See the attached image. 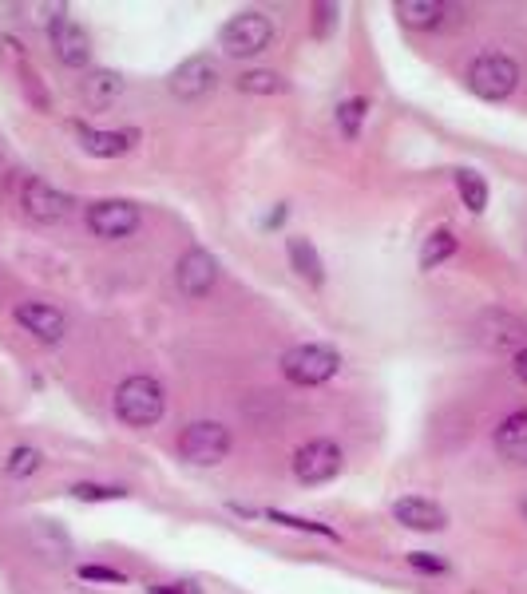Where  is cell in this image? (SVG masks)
Here are the masks:
<instances>
[{"instance_id": "6da1fadb", "label": "cell", "mask_w": 527, "mask_h": 594, "mask_svg": "<svg viewBox=\"0 0 527 594\" xmlns=\"http://www.w3.org/2000/svg\"><path fill=\"white\" fill-rule=\"evenodd\" d=\"M163 408H167V393L155 377L147 373H135L127 381H119L115 389V416L127 424V428H151L163 420Z\"/></svg>"}, {"instance_id": "7a4b0ae2", "label": "cell", "mask_w": 527, "mask_h": 594, "mask_svg": "<svg viewBox=\"0 0 527 594\" xmlns=\"http://www.w3.org/2000/svg\"><path fill=\"white\" fill-rule=\"evenodd\" d=\"M464 84H468V92L476 99L500 103V99H508L516 92V84H520V64H516L512 56H504V52H480V56L468 64Z\"/></svg>"}, {"instance_id": "3957f363", "label": "cell", "mask_w": 527, "mask_h": 594, "mask_svg": "<svg viewBox=\"0 0 527 594\" xmlns=\"http://www.w3.org/2000/svg\"><path fill=\"white\" fill-rule=\"evenodd\" d=\"M341 373V353L333 345H294L282 353V377L298 389H317Z\"/></svg>"}, {"instance_id": "277c9868", "label": "cell", "mask_w": 527, "mask_h": 594, "mask_svg": "<svg viewBox=\"0 0 527 594\" xmlns=\"http://www.w3.org/2000/svg\"><path fill=\"white\" fill-rule=\"evenodd\" d=\"M218 44H222L226 56H242V60L258 56V52H266L274 44V20L266 12H258V8H246V12H238V16H230L222 24Z\"/></svg>"}, {"instance_id": "5b68a950", "label": "cell", "mask_w": 527, "mask_h": 594, "mask_svg": "<svg viewBox=\"0 0 527 594\" xmlns=\"http://www.w3.org/2000/svg\"><path fill=\"white\" fill-rule=\"evenodd\" d=\"M230 452V432L226 424L218 420H191L183 432H179V456L195 468H214L222 464Z\"/></svg>"}, {"instance_id": "8992f818", "label": "cell", "mask_w": 527, "mask_h": 594, "mask_svg": "<svg viewBox=\"0 0 527 594\" xmlns=\"http://www.w3.org/2000/svg\"><path fill=\"white\" fill-rule=\"evenodd\" d=\"M139 222H143V214H139V206H135L131 198H96V202L88 206V230H92L96 238H104V242L135 234Z\"/></svg>"}, {"instance_id": "52a82bcc", "label": "cell", "mask_w": 527, "mask_h": 594, "mask_svg": "<svg viewBox=\"0 0 527 594\" xmlns=\"http://www.w3.org/2000/svg\"><path fill=\"white\" fill-rule=\"evenodd\" d=\"M341 464H345V452H341V444H333V440H310V444H302L298 452H294V480L298 484H329L337 472H341Z\"/></svg>"}, {"instance_id": "ba28073f", "label": "cell", "mask_w": 527, "mask_h": 594, "mask_svg": "<svg viewBox=\"0 0 527 594\" xmlns=\"http://www.w3.org/2000/svg\"><path fill=\"white\" fill-rule=\"evenodd\" d=\"M20 206H24V214L32 218V222H40V226H52V222H64L68 214H72V195H64V191H56L52 183H44V179H24V187H20Z\"/></svg>"}, {"instance_id": "9c48e42d", "label": "cell", "mask_w": 527, "mask_h": 594, "mask_svg": "<svg viewBox=\"0 0 527 594\" xmlns=\"http://www.w3.org/2000/svg\"><path fill=\"white\" fill-rule=\"evenodd\" d=\"M476 337L496 353H520V349H527V321L508 313V309H488L476 321Z\"/></svg>"}, {"instance_id": "30bf717a", "label": "cell", "mask_w": 527, "mask_h": 594, "mask_svg": "<svg viewBox=\"0 0 527 594\" xmlns=\"http://www.w3.org/2000/svg\"><path fill=\"white\" fill-rule=\"evenodd\" d=\"M48 36H52V48L60 56V64L68 68H88L92 60V40L84 32V24H76L68 16V8H56V16L48 20Z\"/></svg>"}, {"instance_id": "8fae6325", "label": "cell", "mask_w": 527, "mask_h": 594, "mask_svg": "<svg viewBox=\"0 0 527 594\" xmlns=\"http://www.w3.org/2000/svg\"><path fill=\"white\" fill-rule=\"evenodd\" d=\"M167 88H171V96L187 99V103H195V99H207L214 88H218V64H214L207 52H199V56L183 60V64L171 72Z\"/></svg>"}, {"instance_id": "7c38bea8", "label": "cell", "mask_w": 527, "mask_h": 594, "mask_svg": "<svg viewBox=\"0 0 527 594\" xmlns=\"http://www.w3.org/2000/svg\"><path fill=\"white\" fill-rule=\"evenodd\" d=\"M12 317L24 325V333H32V337L44 341V345L64 341V333H68V317H64V309H56L52 301H20V305L12 309Z\"/></svg>"}, {"instance_id": "4fadbf2b", "label": "cell", "mask_w": 527, "mask_h": 594, "mask_svg": "<svg viewBox=\"0 0 527 594\" xmlns=\"http://www.w3.org/2000/svg\"><path fill=\"white\" fill-rule=\"evenodd\" d=\"M175 282L187 297H207L214 290V282H218V258L211 250H199V246L187 250L179 258V266H175Z\"/></svg>"}, {"instance_id": "5bb4252c", "label": "cell", "mask_w": 527, "mask_h": 594, "mask_svg": "<svg viewBox=\"0 0 527 594\" xmlns=\"http://www.w3.org/2000/svg\"><path fill=\"white\" fill-rule=\"evenodd\" d=\"M72 131H76L80 147L88 155H96V159H119V155H127L139 143V131L135 127H127V131H96L88 123H72Z\"/></svg>"}, {"instance_id": "9a60e30c", "label": "cell", "mask_w": 527, "mask_h": 594, "mask_svg": "<svg viewBox=\"0 0 527 594\" xmlns=\"http://www.w3.org/2000/svg\"><path fill=\"white\" fill-rule=\"evenodd\" d=\"M393 519H397L401 527H409V531H444V527H448L444 507L432 503V499H424V495H405V499H397V503H393Z\"/></svg>"}, {"instance_id": "2e32d148", "label": "cell", "mask_w": 527, "mask_h": 594, "mask_svg": "<svg viewBox=\"0 0 527 594\" xmlns=\"http://www.w3.org/2000/svg\"><path fill=\"white\" fill-rule=\"evenodd\" d=\"M80 96H84L88 107L104 111V107H111L115 99L123 96V76L119 72H107V68H92L84 76V84H80Z\"/></svg>"}, {"instance_id": "e0dca14e", "label": "cell", "mask_w": 527, "mask_h": 594, "mask_svg": "<svg viewBox=\"0 0 527 594\" xmlns=\"http://www.w3.org/2000/svg\"><path fill=\"white\" fill-rule=\"evenodd\" d=\"M393 12H397V20H401L405 28H413V32H432V28L444 24L448 4H440V0H401Z\"/></svg>"}, {"instance_id": "ac0fdd59", "label": "cell", "mask_w": 527, "mask_h": 594, "mask_svg": "<svg viewBox=\"0 0 527 594\" xmlns=\"http://www.w3.org/2000/svg\"><path fill=\"white\" fill-rule=\"evenodd\" d=\"M496 448L504 460L512 464H527V408L512 412L500 428H496Z\"/></svg>"}, {"instance_id": "d6986e66", "label": "cell", "mask_w": 527, "mask_h": 594, "mask_svg": "<svg viewBox=\"0 0 527 594\" xmlns=\"http://www.w3.org/2000/svg\"><path fill=\"white\" fill-rule=\"evenodd\" d=\"M286 254H290V266L298 270V278H306L310 286L325 282V262H321V254H317V246L310 238H302V234L286 238Z\"/></svg>"}, {"instance_id": "ffe728a7", "label": "cell", "mask_w": 527, "mask_h": 594, "mask_svg": "<svg viewBox=\"0 0 527 594\" xmlns=\"http://www.w3.org/2000/svg\"><path fill=\"white\" fill-rule=\"evenodd\" d=\"M452 254H456V234H452V230H444V226H440V230H432V234L424 238V246H421V270L424 274H432V270H436L440 262H448Z\"/></svg>"}, {"instance_id": "44dd1931", "label": "cell", "mask_w": 527, "mask_h": 594, "mask_svg": "<svg viewBox=\"0 0 527 594\" xmlns=\"http://www.w3.org/2000/svg\"><path fill=\"white\" fill-rule=\"evenodd\" d=\"M290 84L278 76V72H266V68H254V72H242L238 76V92H250V96H282Z\"/></svg>"}, {"instance_id": "7402d4cb", "label": "cell", "mask_w": 527, "mask_h": 594, "mask_svg": "<svg viewBox=\"0 0 527 594\" xmlns=\"http://www.w3.org/2000/svg\"><path fill=\"white\" fill-rule=\"evenodd\" d=\"M456 191H460L464 206L472 214H484V206H488V183H484L480 171H456Z\"/></svg>"}, {"instance_id": "603a6c76", "label": "cell", "mask_w": 527, "mask_h": 594, "mask_svg": "<svg viewBox=\"0 0 527 594\" xmlns=\"http://www.w3.org/2000/svg\"><path fill=\"white\" fill-rule=\"evenodd\" d=\"M365 115H369V99L365 96H353V99H345V103H337V127H341V135H345V139H357Z\"/></svg>"}, {"instance_id": "cb8c5ba5", "label": "cell", "mask_w": 527, "mask_h": 594, "mask_svg": "<svg viewBox=\"0 0 527 594\" xmlns=\"http://www.w3.org/2000/svg\"><path fill=\"white\" fill-rule=\"evenodd\" d=\"M40 464H44L40 448H32V444H20V448H12V452H8V464H4V472H8L12 480H28L32 472H40Z\"/></svg>"}, {"instance_id": "d4e9b609", "label": "cell", "mask_w": 527, "mask_h": 594, "mask_svg": "<svg viewBox=\"0 0 527 594\" xmlns=\"http://www.w3.org/2000/svg\"><path fill=\"white\" fill-rule=\"evenodd\" d=\"M262 515L270 523H282V527H294V531H310V535H321V539H337V531L325 527V523H317V519H302V515H290V511H278V507L262 511Z\"/></svg>"}, {"instance_id": "484cf974", "label": "cell", "mask_w": 527, "mask_h": 594, "mask_svg": "<svg viewBox=\"0 0 527 594\" xmlns=\"http://www.w3.org/2000/svg\"><path fill=\"white\" fill-rule=\"evenodd\" d=\"M80 579H84V583H115V587H119V583H127V575H123V571H115V567H100V563H84V567H80Z\"/></svg>"}, {"instance_id": "4316f807", "label": "cell", "mask_w": 527, "mask_h": 594, "mask_svg": "<svg viewBox=\"0 0 527 594\" xmlns=\"http://www.w3.org/2000/svg\"><path fill=\"white\" fill-rule=\"evenodd\" d=\"M72 495L84 499V503H100V499H119L123 488H111V484H76Z\"/></svg>"}, {"instance_id": "83f0119b", "label": "cell", "mask_w": 527, "mask_h": 594, "mask_svg": "<svg viewBox=\"0 0 527 594\" xmlns=\"http://www.w3.org/2000/svg\"><path fill=\"white\" fill-rule=\"evenodd\" d=\"M337 20H341V8H337V4H317L314 8V32L317 36H329V32L337 28Z\"/></svg>"}, {"instance_id": "f1b7e54d", "label": "cell", "mask_w": 527, "mask_h": 594, "mask_svg": "<svg viewBox=\"0 0 527 594\" xmlns=\"http://www.w3.org/2000/svg\"><path fill=\"white\" fill-rule=\"evenodd\" d=\"M409 567H413V571H424V575H444V571H448V563L436 559V555H428V551H413V555H409Z\"/></svg>"}, {"instance_id": "f546056e", "label": "cell", "mask_w": 527, "mask_h": 594, "mask_svg": "<svg viewBox=\"0 0 527 594\" xmlns=\"http://www.w3.org/2000/svg\"><path fill=\"white\" fill-rule=\"evenodd\" d=\"M151 594H203L195 583H163V587H151Z\"/></svg>"}, {"instance_id": "4dcf8cb0", "label": "cell", "mask_w": 527, "mask_h": 594, "mask_svg": "<svg viewBox=\"0 0 527 594\" xmlns=\"http://www.w3.org/2000/svg\"><path fill=\"white\" fill-rule=\"evenodd\" d=\"M512 369H516V377H520V381L527 385V349H520V353H516V365H512Z\"/></svg>"}, {"instance_id": "1f68e13d", "label": "cell", "mask_w": 527, "mask_h": 594, "mask_svg": "<svg viewBox=\"0 0 527 594\" xmlns=\"http://www.w3.org/2000/svg\"><path fill=\"white\" fill-rule=\"evenodd\" d=\"M282 218H286V206H278V210H274V214H270V218H266V226H278V222H282Z\"/></svg>"}, {"instance_id": "d6a6232c", "label": "cell", "mask_w": 527, "mask_h": 594, "mask_svg": "<svg viewBox=\"0 0 527 594\" xmlns=\"http://www.w3.org/2000/svg\"><path fill=\"white\" fill-rule=\"evenodd\" d=\"M4 175H12V163H8L4 155H0V183H4Z\"/></svg>"}, {"instance_id": "836d02e7", "label": "cell", "mask_w": 527, "mask_h": 594, "mask_svg": "<svg viewBox=\"0 0 527 594\" xmlns=\"http://www.w3.org/2000/svg\"><path fill=\"white\" fill-rule=\"evenodd\" d=\"M524 515H527V503H524Z\"/></svg>"}]
</instances>
